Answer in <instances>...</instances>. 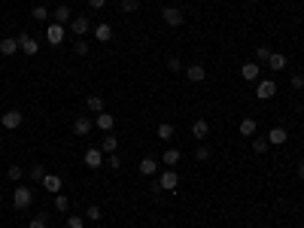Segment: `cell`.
I'll return each mask as SVG.
<instances>
[{"mask_svg": "<svg viewBox=\"0 0 304 228\" xmlns=\"http://www.w3.org/2000/svg\"><path fill=\"white\" fill-rule=\"evenodd\" d=\"M82 162H85V167H88V170H97V167H104V152H100V146H92V149H85Z\"/></svg>", "mask_w": 304, "mask_h": 228, "instance_id": "obj_3", "label": "cell"}, {"mask_svg": "<svg viewBox=\"0 0 304 228\" xmlns=\"http://www.w3.org/2000/svg\"><path fill=\"white\" fill-rule=\"evenodd\" d=\"M119 149V137L116 134H104V143H100V152L110 155V152H116Z\"/></svg>", "mask_w": 304, "mask_h": 228, "instance_id": "obj_19", "label": "cell"}, {"mask_svg": "<svg viewBox=\"0 0 304 228\" xmlns=\"http://www.w3.org/2000/svg\"><path fill=\"white\" fill-rule=\"evenodd\" d=\"M28 228H46V216H33L28 222Z\"/></svg>", "mask_w": 304, "mask_h": 228, "instance_id": "obj_41", "label": "cell"}, {"mask_svg": "<svg viewBox=\"0 0 304 228\" xmlns=\"http://www.w3.org/2000/svg\"><path fill=\"white\" fill-rule=\"evenodd\" d=\"M88 6H92V9H104L107 0H88Z\"/></svg>", "mask_w": 304, "mask_h": 228, "instance_id": "obj_42", "label": "cell"}, {"mask_svg": "<svg viewBox=\"0 0 304 228\" xmlns=\"http://www.w3.org/2000/svg\"><path fill=\"white\" fill-rule=\"evenodd\" d=\"M268 58H271V49H268V46H258V49H256V61L268 64Z\"/></svg>", "mask_w": 304, "mask_h": 228, "instance_id": "obj_31", "label": "cell"}, {"mask_svg": "<svg viewBox=\"0 0 304 228\" xmlns=\"http://www.w3.org/2000/svg\"><path fill=\"white\" fill-rule=\"evenodd\" d=\"M16 40H18V49H21V52H25V55H37V52H40V43H37V40H33V37H31V33H18V37H16Z\"/></svg>", "mask_w": 304, "mask_h": 228, "instance_id": "obj_6", "label": "cell"}, {"mask_svg": "<svg viewBox=\"0 0 304 228\" xmlns=\"http://www.w3.org/2000/svg\"><path fill=\"white\" fill-rule=\"evenodd\" d=\"M301 146H304V137H301Z\"/></svg>", "mask_w": 304, "mask_h": 228, "instance_id": "obj_44", "label": "cell"}, {"mask_svg": "<svg viewBox=\"0 0 304 228\" xmlns=\"http://www.w3.org/2000/svg\"><path fill=\"white\" fill-rule=\"evenodd\" d=\"M85 107L92 110V113H104V98H100V95H88L85 98Z\"/></svg>", "mask_w": 304, "mask_h": 228, "instance_id": "obj_23", "label": "cell"}, {"mask_svg": "<svg viewBox=\"0 0 304 228\" xmlns=\"http://www.w3.org/2000/svg\"><path fill=\"white\" fill-rule=\"evenodd\" d=\"M179 158H183V155H179V149H164L161 162H164L167 167H176V164H179Z\"/></svg>", "mask_w": 304, "mask_h": 228, "instance_id": "obj_24", "label": "cell"}, {"mask_svg": "<svg viewBox=\"0 0 304 228\" xmlns=\"http://www.w3.org/2000/svg\"><path fill=\"white\" fill-rule=\"evenodd\" d=\"M167 70H174V73H179V70H186V64L179 61V58H167Z\"/></svg>", "mask_w": 304, "mask_h": 228, "instance_id": "obj_37", "label": "cell"}, {"mask_svg": "<svg viewBox=\"0 0 304 228\" xmlns=\"http://www.w3.org/2000/svg\"><path fill=\"white\" fill-rule=\"evenodd\" d=\"M274 95H277L274 79H262V82H258V88H256V98H258V100H271Z\"/></svg>", "mask_w": 304, "mask_h": 228, "instance_id": "obj_7", "label": "cell"}, {"mask_svg": "<svg viewBox=\"0 0 304 228\" xmlns=\"http://www.w3.org/2000/svg\"><path fill=\"white\" fill-rule=\"evenodd\" d=\"M52 18L58 21V25H70V6L67 3H61V6H55V13H52Z\"/></svg>", "mask_w": 304, "mask_h": 228, "instance_id": "obj_18", "label": "cell"}, {"mask_svg": "<svg viewBox=\"0 0 304 228\" xmlns=\"http://www.w3.org/2000/svg\"><path fill=\"white\" fill-rule=\"evenodd\" d=\"M92 128H95V122L88 119V116H80V119L73 122V134H76V137H85V134L92 131Z\"/></svg>", "mask_w": 304, "mask_h": 228, "instance_id": "obj_15", "label": "cell"}, {"mask_svg": "<svg viewBox=\"0 0 304 228\" xmlns=\"http://www.w3.org/2000/svg\"><path fill=\"white\" fill-rule=\"evenodd\" d=\"M104 164H107V167H110V170H119V167H122V158H119V155H116V152H110V155H107V158H104Z\"/></svg>", "mask_w": 304, "mask_h": 228, "instance_id": "obj_30", "label": "cell"}, {"mask_svg": "<svg viewBox=\"0 0 304 228\" xmlns=\"http://www.w3.org/2000/svg\"><path fill=\"white\" fill-rule=\"evenodd\" d=\"M186 76H189V82H204L207 79V67L204 64H186Z\"/></svg>", "mask_w": 304, "mask_h": 228, "instance_id": "obj_9", "label": "cell"}, {"mask_svg": "<svg viewBox=\"0 0 304 228\" xmlns=\"http://www.w3.org/2000/svg\"><path fill=\"white\" fill-rule=\"evenodd\" d=\"M240 76L246 79V82H258V76H262V67H258V61H246L240 67Z\"/></svg>", "mask_w": 304, "mask_h": 228, "instance_id": "obj_8", "label": "cell"}, {"mask_svg": "<svg viewBox=\"0 0 304 228\" xmlns=\"http://www.w3.org/2000/svg\"><path fill=\"white\" fill-rule=\"evenodd\" d=\"M88 49H92V46H88L82 37H76V43H73V52H76V55H88Z\"/></svg>", "mask_w": 304, "mask_h": 228, "instance_id": "obj_33", "label": "cell"}, {"mask_svg": "<svg viewBox=\"0 0 304 228\" xmlns=\"http://www.w3.org/2000/svg\"><path fill=\"white\" fill-rule=\"evenodd\" d=\"M6 177H9V179H13V182H18L21 177H25V170H21L18 164H9V167H6Z\"/></svg>", "mask_w": 304, "mask_h": 228, "instance_id": "obj_29", "label": "cell"}, {"mask_svg": "<svg viewBox=\"0 0 304 228\" xmlns=\"http://www.w3.org/2000/svg\"><path fill=\"white\" fill-rule=\"evenodd\" d=\"M268 67H274V70H286V55H283V52H271Z\"/></svg>", "mask_w": 304, "mask_h": 228, "instance_id": "obj_21", "label": "cell"}, {"mask_svg": "<svg viewBox=\"0 0 304 228\" xmlns=\"http://www.w3.org/2000/svg\"><path fill=\"white\" fill-rule=\"evenodd\" d=\"M250 140H253V152H256V155L268 152V146H271V143H268V137H250Z\"/></svg>", "mask_w": 304, "mask_h": 228, "instance_id": "obj_26", "label": "cell"}, {"mask_svg": "<svg viewBox=\"0 0 304 228\" xmlns=\"http://www.w3.org/2000/svg\"><path fill=\"white\" fill-rule=\"evenodd\" d=\"M161 18H164L167 28H179L186 21V13H183V9H176V6H164L161 9Z\"/></svg>", "mask_w": 304, "mask_h": 228, "instance_id": "obj_2", "label": "cell"}, {"mask_svg": "<svg viewBox=\"0 0 304 228\" xmlns=\"http://www.w3.org/2000/svg\"><path fill=\"white\" fill-rule=\"evenodd\" d=\"M21 122H25V116H21L18 110H6V116H0V125H3L6 131H16V128H21Z\"/></svg>", "mask_w": 304, "mask_h": 228, "instance_id": "obj_5", "label": "cell"}, {"mask_svg": "<svg viewBox=\"0 0 304 228\" xmlns=\"http://www.w3.org/2000/svg\"><path fill=\"white\" fill-rule=\"evenodd\" d=\"M18 52V40H13V37H6V40H0V55H16Z\"/></svg>", "mask_w": 304, "mask_h": 228, "instance_id": "obj_20", "label": "cell"}, {"mask_svg": "<svg viewBox=\"0 0 304 228\" xmlns=\"http://www.w3.org/2000/svg\"><path fill=\"white\" fill-rule=\"evenodd\" d=\"M289 140V134H286V128L283 125H274L271 131H268V143H274V146H283Z\"/></svg>", "mask_w": 304, "mask_h": 228, "instance_id": "obj_12", "label": "cell"}, {"mask_svg": "<svg viewBox=\"0 0 304 228\" xmlns=\"http://www.w3.org/2000/svg\"><path fill=\"white\" fill-rule=\"evenodd\" d=\"M100 216H104V210H100V207H97V204H92V207H88V210H85V219H92V222H97V219H100Z\"/></svg>", "mask_w": 304, "mask_h": 228, "instance_id": "obj_34", "label": "cell"}, {"mask_svg": "<svg viewBox=\"0 0 304 228\" xmlns=\"http://www.w3.org/2000/svg\"><path fill=\"white\" fill-rule=\"evenodd\" d=\"M13 207H16V210L31 207V186H18V189L13 192Z\"/></svg>", "mask_w": 304, "mask_h": 228, "instance_id": "obj_4", "label": "cell"}, {"mask_svg": "<svg viewBox=\"0 0 304 228\" xmlns=\"http://www.w3.org/2000/svg\"><path fill=\"white\" fill-rule=\"evenodd\" d=\"M46 40H49L52 46L64 43V25H58V21H52V25L46 28Z\"/></svg>", "mask_w": 304, "mask_h": 228, "instance_id": "obj_11", "label": "cell"}, {"mask_svg": "<svg viewBox=\"0 0 304 228\" xmlns=\"http://www.w3.org/2000/svg\"><path fill=\"white\" fill-rule=\"evenodd\" d=\"M95 40H97V43H110V40H112V28H110V25H97V28H95Z\"/></svg>", "mask_w": 304, "mask_h": 228, "instance_id": "obj_22", "label": "cell"}, {"mask_svg": "<svg viewBox=\"0 0 304 228\" xmlns=\"http://www.w3.org/2000/svg\"><path fill=\"white\" fill-rule=\"evenodd\" d=\"M137 9H140V0H122V13H137Z\"/></svg>", "mask_w": 304, "mask_h": 228, "instance_id": "obj_32", "label": "cell"}, {"mask_svg": "<svg viewBox=\"0 0 304 228\" xmlns=\"http://www.w3.org/2000/svg\"><path fill=\"white\" fill-rule=\"evenodd\" d=\"M192 137H195V140H207V137H210V122L207 119H195L192 122Z\"/></svg>", "mask_w": 304, "mask_h": 228, "instance_id": "obj_10", "label": "cell"}, {"mask_svg": "<svg viewBox=\"0 0 304 228\" xmlns=\"http://www.w3.org/2000/svg\"><path fill=\"white\" fill-rule=\"evenodd\" d=\"M298 179L304 182V162H298Z\"/></svg>", "mask_w": 304, "mask_h": 228, "instance_id": "obj_43", "label": "cell"}, {"mask_svg": "<svg viewBox=\"0 0 304 228\" xmlns=\"http://www.w3.org/2000/svg\"><path fill=\"white\" fill-rule=\"evenodd\" d=\"M43 177H46V167H43V164H33V167H31V179L43 182Z\"/></svg>", "mask_w": 304, "mask_h": 228, "instance_id": "obj_36", "label": "cell"}, {"mask_svg": "<svg viewBox=\"0 0 304 228\" xmlns=\"http://www.w3.org/2000/svg\"><path fill=\"white\" fill-rule=\"evenodd\" d=\"M176 186H179V174L174 167H167V170H161V177H159V189L161 192H176Z\"/></svg>", "mask_w": 304, "mask_h": 228, "instance_id": "obj_1", "label": "cell"}, {"mask_svg": "<svg viewBox=\"0 0 304 228\" xmlns=\"http://www.w3.org/2000/svg\"><path fill=\"white\" fill-rule=\"evenodd\" d=\"M31 16L37 18V21H46V18H49V9H46V6H33V9H31Z\"/></svg>", "mask_w": 304, "mask_h": 228, "instance_id": "obj_35", "label": "cell"}, {"mask_svg": "<svg viewBox=\"0 0 304 228\" xmlns=\"http://www.w3.org/2000/svg\"><path fill=\"white\" fill-rule=\"evenodd\" d=\"M43 189L52 192V195H58V192H61V177L58 174H46V177H43Z\"/></svg>", "mask_w": 304, "mask_h": 228, "instance_id": "obj_17", "label": "cell"}, {"mask_svg": "<svg viewBox=\"0 0 304 228\" xmlns=\"http://www.w3.org/2000/svg\"><path fill=\"white\" fill-rule=\"evenodd\" d=\"M137 170H140L143 177H152V174H159V162H155V158H149V155H146V158H140Z\"/></svg>", "mask_w": 304, "mask_h": 228, "instance_id": "obj_16", "label": "cell"}, {"mask_svg": "<svg viewBox=\"0 0 304 228\" xmlns=\"http://www.w3.org/2000/svg\"><path fill=\"white\" fill-rule=\"evenodd\" d=\"M256 131H258L256 119H243L240 122V137H256Z\"/></svg>", "mask_w": 304, "mask_h": 228, "instance_id": "obj_25", "label": "cell"}, {"mask_svg": "<svg viewBox=\"0 0 304 228\" xmlns=\"http://www.w3.org/2000/svg\"><path fill=\"white\" fill-rule=\"evenodd\" d=\"M70 31L76 33V37H82V33H88V31H92V21H88L85 16H80V18H70Z\"/></svg>", "mask_w": 304, "mask_h": 228, "instance_id": "obj_14", "label": "cell"}, {"mask_svg": "<svg viewBox=\"0 0 304 228\" xmlns=\"http://www.w3.org/2000/svg\"><path fill=\"white\" fill-rule=\"evenodd\" d=\"M195 162H198V164H201V162H210V146H204V143L198 146V149H195Z\"/></svg>", "mask_w": 304, "mask_h": 228, "instance_id": "obj_28", "label": "cell"}, {"mask_svg": "<svg viewBox=\"0 0 304 228\" xmlns=\"http://www.w3.org/2000/svg\"><path fill=\"white\" fill-rule=\"evenodd\" d=\"M112 125H116V119H112L107 110H104V113H97V116H95V128H100L104 134H110V131H112Z\"/></svg>", "mask_w": 304, "mask_h": 228, "instance_id": "obj_13", "label": "cell"}, {"mask_svg": "<svg viewBox=\"0 0 304 228\" xmlns=\"http://www.w3.org/2000/svg\"><path fill=\"white\" fill-rule=\"evenodd\" d=\"M289 82H292V88H295V91H301V88H304V73H295Z\"/></svg>", "mask_w": 304, "mask_h": 228, "instance_id": "obj_40", "label": "cell"}, {"mask_svg": "<svg viewBox=\"0 0 304 228\" xmlns=\"http://www.w3.org/2000/svg\"><path fill=\"white\" fill-rule=\"evenodd\" d=\"M67 207H70V201H67V198L61 195V192H58V195H55V210H61V213H64Z\"/></svg>", "mask_w": 304, "mask_h": 228, "instance_id": "obj_38", "label": "cell"}, {"mask_svg": "<svg viewBox=\"0 0 304 228\" xmlns=\"http://www.w3.org/2000/svg\"><path fill=\"white\" fill-rule=\"evenodd\" d=\"M67 228H85V216H70V219H67Z\"/></svg>", "mask_w": 304, "mask_h": 228, "instance_id": "obj_39", "label": "cell"}, {"mask_svg": "<svg viewBox=\"0 0 304 228\" xmlns=\"http://www.w3.org/2000/svg\"><path fill=\"white\" fill-rule=\"evenodd\" d=\"M155 134H159V140H171V137H174V125L161 122V125H159V131H155Z\"/></svg>", "mask_w": 304, "mask_h": 228, "instance_id": "obj_27", "label": "cell"}]
</instances>
